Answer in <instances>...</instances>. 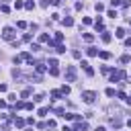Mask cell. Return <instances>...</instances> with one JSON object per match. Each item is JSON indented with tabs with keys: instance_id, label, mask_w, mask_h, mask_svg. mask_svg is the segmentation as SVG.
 Masks as SVG:
<instances>
[{
	"instance_id": "6da1fadb",
	"label": "cell",
	"mask_w": 131,
	"mask_h": 131,
	"mask_svg": "<svg viewBox=\"0 0 131 131\" xmlns=\"http://www.w3.org/2000/svg\"><path fill=\"white\" fill-rule=\"evenodd\" d=\"M94 98H96V94H94L92 90H84V92H82V101H84L86 105H92Z\"/></svg>"
},
{
	"instance_id": "7a4b0ae2",
	"label": "cell",
	"mask_w": 131,
	"mask_h": 131,
	"mask_svg": "<svg viewBox=\"0 0 131 131\" xmlns=\"http://www.w3.org/2000/svg\"><path fill=\"white\" fill-rule=\"evenodd\" d=\"M2 39H4V41H14V31H12V27H4V29H2Z\"/></svg>"
},
{
	"instance_id": "3957f363",
	"label": "cell",
	"mask_w": 131,
	"mask_h": 131,
	"mask_svg": "<svg viewBox=\"0 0 131 131\" xmlns=\"http://www.w3.org/2000/svg\"><path fill=\"white\" fill-rule=\"evenodd\" d=\"M66 80L68 82H76V68L74 66H68V68H66Z\"/></svg>"
},
{
	"instance_id": "277c9868",
	"label": "cell",
	"mask_w": 131,
	"mask_h": 131,
	"mask_svg": "<svg viewBox=\"0 0 131 131\" xmlns=\"http://www.w3.org/2000/svg\"><path fill=\"white\" fill-rule=\"evenodd\" d=\"M125 78H127V74L123 70H117V72L111 74V82H119V80H125Z\"/></svg>"
},
{
	"instance_id": "5b68a950",
	"label": "cell",
	"mask_w": 131,
	"mask_h": 131,
	"mask_svg": "<svg viewBox=\"0 0 131 131\" xmlns=\"http://www.w3.org/2000/svg\"><path fill=\"white\" fill-rule=\"evenodd\" d=\"M82 68H84V72H86L88 76H92V74H94V70L90 68V63H88V61H82Z\"/></svg>"
},
{
	"instance_id": "8992f818",
	"label": "cell",
	"mask_w": 131,
	"mask_h": 131,
	"mask_svg": "<svg viewBox=\"0 0 131 131\" xmlns=\"http://www.w3.org/2000/svg\"><path fill=\"white\" fill-rule=\"evenodd\" d=\"M111 125H113L115 129H121V127H123V121H121V119H115V117H113V119H111Z\"/></svg>"
},
{
	"instance_id": "52a82bcc",
	"label": "cell",
	"mask_w": 131,
	"mask_h": 131,
	"mask_svg": "<svg viewBox=\"0 0 131 131\" xmlns=\"http://www.w3.org/2000/svg\"><path fill=\"white\" fill-rule=\"evenodd\" d=\"M82 39H84L86 43H92V39H94V35H92V33H84V35H82Z\"/></svg>"
},
{
	"instance_id": "ba28073f",
	"label": "cell",
	"mask_w": 131,
	"mask_h": 131,
	"mask_svg": "<svg viewBox=\"0 0 131 131\" xmlns=\"http://www.w3.org/2000/svg\"><path fill=\"white\" fill-rule=\"evenodd\" d=\"M86 53H88L90 57H94V55H98V49H96V47H88V49H86Z\"/></svg>"
},
{
	"instance_id": "9c48e42d",
	"label": "cell",
	"mask_w": 131,
	"mask_h": 131,
	"mask_svg": "<svg viewBox=\"0 0 131 131\" xmlns=\"http://www.w3.org/2000/svg\"><path fill=\"white\" fill-rule=\"evenodd\" d=\"M115 37H117V39H123V37H125V29H117V31H115Z\"/></svg>"
},
{
	"instance_id": "30bf717a",
	"label": "cell",
	"mask_w": 131,
	"mask_h": 131,
	"mask_svg": "<svg viewBox=\"0 0 131 131\" xmlns=\"http://www.w3.org/2000/svg\"><path fill=\"white\" fill-rule=\"evenodd\" d=\"M53 47H55V51H57V53H66V47H63L61 43H55Z\"/></svg>"
},
{
	"instance_id": "8fae6325",
	"label": "cell",
	"mask_w": 131,
	"mask_h": 131,
	"mask_svg": "<svg viewBox=\"0 0 131 131\" xmlns=\"http://www.w3.org/2000/svg\"><path fill=\"white\" fill-rule=\"evenodd\" d=\"M35 68H37V74H43V72H45V63L39 61V63H35Z\"/></svg>"
},
{
	"instance_id": "7c38bea8",
	"label": "cell",
	"mask_w": 131,
	"mask_h": 131,
	"mask_svg": "<svg viewBox=\"0 0 131 131\" xmlns=\"http://www.w3.org/2000/svg\"><path fill=\"white\" fill-rule=\"evenodd\" d=\"M86 129H88V125H86V123H82V121L76 125V131H86Z\"/></svg>"
},
{
	"instance_id": "4fadbf2b",
	"label": "cell",
	"mask_w": 131,
	"mask_h": 131,
	"mask_svg": "<svg viewBox=\"0 0 131 131\" xmlns=\"http://www.w3.org/2000/svg\"><path fill=\"white\" fill-rule=\"evenodd\" d=\"M49 41H51V39H49L45 33H41V35H39V43H49Z\"/></svg>"
},
{
	"instance_id": "5bb4252c",
	"label": "cell",
	"mask_w": 131,
	"mask_h": 131,
	"mask_svg": "<svg viewBox=\"0 0 131 131\" xmlns=\"http://www.w3.org/2000/svg\"><path fill=\"white\" fill-rule=\"evenodd\" d=\"M63 25H66V27H72V25H74V19H72V16H66V19H63Z\"/></svg>"
},
{
	"instance_id": "9a60e30c",
	"label": "cell",
	"mask_w": 131,
	"mask_h": 131,
	"mask_svg": "<svg viewBox=\"0 0 131 131\" xmlns=\"http://www.w3.org/2000/svg\"><path fill=\"white\" fill-rule=\"evenodd\" d=\"M129 61H131V55L129 53H123L121 55V63H129Z\"/></svg>"
},
{
	"instance_id": "2e32d148",
	"label": "cell",
	"mask_w": 131,
	"mask_h": 131,
	"mask_svg": "<svg viewBox=\"0 0 131 131\" xmlns=\"http://www.w3.org/2000/svg\"><path fill=\"white\" fill-rule=\"evenodd\" d=\"M98 57H101V59H109L111 53H109V51H98Z\"/></svg>"
},
{
	"instance_id": "e0dca14e",
	"label": "cell",
	"mask_w": 131,
	"mask_h": 131,
	"mask_svg": "<svg viewBox=\"0 0 131 131\" xmlns=\"http://www.w3.org/2000/svg\"><path fill=\"white\" fill-rule=\"evenodd\" d=\"M94 27H96V31H103V29H105V25H103V21H101V19L94 23Z\"/></svg>"
},
{
	"instance_id": "ac0fdd59",
	"label": "cell",
	"mask_w": 131,
	"mask_h": 131,
	"mask_svg": "<svg viewBox=\"0 0 131 131\" xmlns=\"http://www.w3.org/2000/svg\"><path fill=\"white\" fill-rule=\"evenodd\" d=\"M94 10H96V12H103V10H105V4H101V2H96V4H94Z\"/></svg>"
},
{
	"instance_id": "d6986e66",
	"label": "cell",
	"mask_w": 131,
	"mask_h": 131,
	"mask_svg": "<svg viewBox=\"0 0 131 131\" xmlns=\"http://www.w3.org/2000/svg\"><path fill=\"white\" fill-rule=\"evenodd\" d=\"M21 61H23V57H21V55H14V57H12V63H14V66H19Z\"/></svg>"
},
{
	"instance_id": "ffe728a7",
	"label": "cell",
	"mask_w": 131,
	"mask_h": 131,
	"mask_svg": "<svg viewBox=\"0 0 131 131\" xmlns=\"http://www.w3.org/2000/svg\"><path fill=\"white\" fill-rule=\"evenodd\" d=\"M14 125H16V127H23V125H25V121H23V119H19V117H14Z\"/></svg>"
},
{
	"instance_id": "44dd1931",
	"label": "cell",
	"mask_w": 131,
	"mask_h": 131,
	"mask_svg": "<svg viewBox=\"0 0 131 131\" xmlns=\"http://www.w3.org/2000/svg\"><path fill=\"white\" fill-rule=\"evenodd\" d=\"M103 41H105V43H109V41H111V33H107V31L103 33Z\"/></svg>"
},
{
	"instance_id": "7402d4cb",
	"label": "cell",
	"mask_w": 131,
	"mask_h": 131,
	"mask_svg": "<svg viewBox=\"0 0 131 131\" xmlns=\"http://www.w3.org/2000/svg\"><path fill=\"white\" fill-rule=\"evenodd\" d=\"M121 4H123V0H111V6H115V8L121 6Z\"/></svg>"
},
{
	"instance_id": "603a6c76",
	"label": "cell",
	"mask_w": 131,
	"mask_h": 131,
	"mask_svg": "<svg viewBox=\"0 0 131 131\" xmlns=\"http://www.w3.org/2000/svg\"><path fill=\"white\" fill-rule=\"evenodd\" d=\"M51 96L57 101V98H61V92H59V90H51Z\"/></svg>"
},
{
	"instance_id": "cb8c5ba5",
	"label": "cell",
	"mask_w": 131,
	"mask_h": 131,
	"mask_svg": "<svg viewBox=\"0 0 131 131\" xmlns=\"http://www.w3.org/2000/svg\"><path fill=\"white\" fill-rule=\"evenodd\" d=\"M27 96H31V90H29V88H25V90L21 92V98H27Z\"/></svg>"
},
{
	"instance_id": "d4e9b609",
	"label": "cell",
	"mask_w": 131,
	"mask_h": 131,
	"mask_svg": "<svg viewBox=\"0 0 131 131\" xmlns=\"http://www.w3.org/2000/svg\"><path fill=\"white\" fill-rule=\"evenodd\" d=\"M49 74H51V76H57L59 70H57V68H49Z\"/></svg>"
},
{
	"instance_id": "484cf974",
	"label": "cell",
	"mask_w": 131,
	"mask_h": 131,
	"mask_svg": "<svg viewBox=\"0 0 131 131\" xmlns=\"http://www.w3.org/2000/svg\"><path fill=\"white\" fill-rule=\"evenodd\" d=\"M33 6H35V4H33V0H29V2H25V8H29V10H31Z\"/></svg>"
},
{
	"instance_id": "4316f807",
	"label": "cell",
	"mask_w": 131,
	"mask_h": 131,
	"mask_svg": "<svg viewBox=\"0 0 131 131\" xmlns=\"http://www.w3.org/2000/svg\"><path fill=\"white\" fill-rule=\"evenodd\" d=\"M61 39H63L61 33H55V41H57V43H61Z\"/></svg>"
},
{
	"instance_id": "83f0119b",
	"label": "cell",
	"mask_w": 131,
	"mask_h": 131,
	"mask_svg": "<svg viewBox=\"0 0 131 131\" xmlns=\"http://www.w3.org/2000/svg\"><path fill=\"white\" fill-rule=\"evenodd\" d=\"M0 10H2V12H4V14H6V12H10V8H8V6H6V4H2V6H0Z\"/></svg>"
},
{
	"instance_id": "f1b7e54d",
	"label": "cell",
	"mask_w": 131,
	"mask_h": 131,
	"mask_svg": "<svg viewBox=\"0 0 131 131\" xmlns=\"http://www.w3.org/2000/svg\"><path fill=\"white\" fill-rule=\"evenodd\" d=\"M16 27H19V29H25V27H27V23H25V21H19V23H16Z\"/></svg>"
},
{
	"instance_id": "f546056e",
	"label": "cell",
	"mask_w": 131,
	"mask_h": 131,
	"mask_svg": "<svg viewBox=\"0 0 131 131\" xmlns=\"http://www.w3.org/2000/svg\"><path fill=\"white\" fill-rule=\"evenodd\" d=\"M107 96H115V88H107Z\"/></svg>"
},
{
	"instance_id": "4dcf8cb0",
	"label": "cell",
	"mask_w": 131,
	"mask_h": 131,
	"mask_svg": "<svg viewBox=\"0 0 131 131\" xmlns=\"http://www.w3.org/2000/svg\"><path fill=\"white\" fill-rule=\"evenodd\" d=\"M23 6H25V4L21 2V0H16V2H14V8H23Z\"/></svg>"
},
{
	"instance_id": "1f68e13d",
	"label": "cell",
	"mask_w": 131,
	"mask_h": 131,
	"mask_svg": "<svg viewBox=\"0 0 131 131\" xmlns=\"http://www.w3.org/2000/svg\"><path fill=\"white\" fill-rule=\"evenodd\" d=\"M49 66H51V68H57V59H49Z\"/></svg>"
},
{
	"instance_id": "d6a6232c",
	"label": "cell",
	"mask_w": 131,
	"mask_h": 131,
	"mask_svg": "<svg viewBox=\"0 0 131 131\" xmlns=\"http://www.w3.org/2000/svg\"><path fill=\"white\" fill-rule=\"evenodd\" d=\"M61 94H70V86H63L61 88Z\"/></svg>"
},
{
	"instance_id": "836d02e7",
	"label": "cell",
	"mask_w": 131,
	"mask_h": 131,
	"mask_svg": "<svg viewBox=\"0 0 131 131\" xmlns=\"http://www.w3.org/2000/svg\"><path fill=\"white\" fill-rule=\"evenodd\" d=\"M6 90H8V86H6V84H0V92H6Z\"/></svg>"
},
{
	"instance_id": "e575fe53",
	"label": "cell",
	"mask_w": 131,
	"mask_h": 131,
	"mask_svg": "<svg viewBox=\"0 0 131 131\" xmlns=\"http://www.w3.org/2000/svg\"><path fill=\"white\" fill-rule=\"evenodd\" d=\"M125 47H131V37H129V39H125Z\"/></svg>"
},
{
	"instance_id": "d590c367",
	"label": "cell",
	"mask_w": 131,
	"mask_h": 131,
	"mask_svg": "<svg viewBox=\"0 0 131 131\" xmlns=\"http://www.w3.org/2000/svg\"><path fill=\"white\" fill-rule=\"evenodd\" d=\"M49 2H53V0H43V2H41V4H43V6H47Z\"/></svg>"
},
{
	"instance_id": "8d00e7d4",
	"label": "cell",
	"mask_w": 131,
	"mask_h": 131,
	"mask_svg": "<svg viewBox=\"0 0 131 131\" xmlns=\"http://www.w3.org/2000/svg\"><path fill=\"white\" fill-rule=\"evenodd\" d=\"M0 109H6V103L4 101H0Z\"/></svg>"
},
{
	"instance_id": "74e56055",
	"label": "cell",
	"mask_w": 131,
	"mask_h": 131,
	"mask_svg": "<svg viewBox=\"0 0 131 131\" xmlns=\"http://www.w3.org/2000/svg\"><path fill=\"white\" fill-rule=\"evenodd\" d=\"M94 131H107V129H105V127H101V125H98V127H96Z\"/></svg>"
},
{
	"instance_id": "f35d334b",
	"label": "cell",
	"mask_w": 131,
	"mask_h": 131,
	"mask_svg": "<svg viewBox=\"0 0 131 131\" xmlns=\"http://www.w3.org/2000/svg\"><path fill=\"white\" fill-rule=\"evenodd\" d=\"M127 127H129V129H131V119H129V121H127Z\"/></svg>"
}]
</instances>
